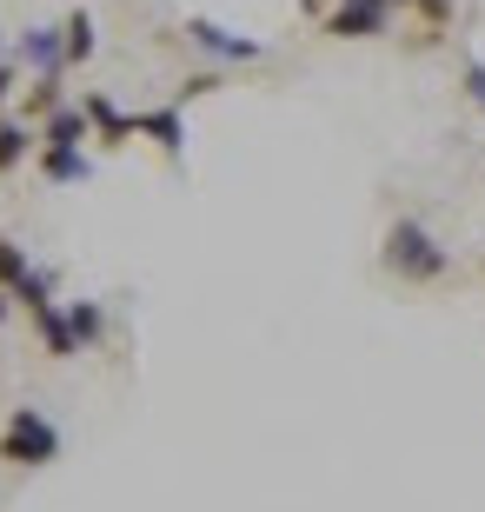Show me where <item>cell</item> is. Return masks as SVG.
I'll use <instances>...</instances> for the list:
<instances>
[{"label": "cell", "mask_w": 485, "mask_h": 512, "mask_svg": "<svg viewBox=\"0 0 485 512\" xmlns=\"http://www.w3.org/2000/svg\"><path fill=\"white\" fill-rule=\"evenodd\" d=\"M379 266H386L399 286H439L452 273V253L439 247V233L419 220V213H399L379 240Z\"/></svg>", "instance_id": "1"}, {"label": "cell", "mask_w": 485, "mask_h": 512, "mask_svg": "<svg viewBox=\"0 0 485 512\" xmlns=\"http://www.w3.org/2000/svg\"><path fill=\"white\" fill-rule=\"evenodd\" d=\"M60 453H67V439H60V426L40 413V406H14V413H7V426H0V466L40 473V466H54Z\"/></svg>", "instance_id": "2"}, {"label": "cell", "mask_w": 485, "mask_h": 512, "mask_svg": "<svg viewBox=\"0 0 485 512\" xmlns=\"http://www.w3.org/2000/svg\"><path fill=\"white\" fill-rule=\"evenodd\" d=\"M187 47H193V54H206L213 67H246V60H266V40L233 34V27H220V20H206V14L187 20Z\"/></svg>", "instance_id": "3"}, {"label": "cell", "mask_w": 485, "mask_h": 512, "mask_svg": "<svg viewBox=\"0 0 485 512\" xmlns=\"http://www.w3.org/2000/svg\"><path fill=\"white\" fill-rule=\"evenodd\" d=\"M319 34L326 40H379V34H392V7H379V0H339V7L319 14Z\"/></svg>", "instance_id": "4"}, {"label": "cell", "mask_w": 485, "mask_h": 512, "mask_svg": "<svg viewBox=\"0 0 485 512\" xmlns=\"http://www.w3.org/2000/svg\"><path fill=\"white\" fill-rule=\"evenodd\" d=\"M133 140H153V147L167 153L173 167L187 160V107H147V114H133Z\"/></svg>", "instance_id": "5"}, {"label": "cell", "mask_w": 485, "mask_h": 512, "mask_svg": "<svg viewBox=\"0 0 485 512\" xmlns=\"http://www.w3.org/2000/svg\"><path fill=\"white\" fill-rule=\"evenodd\" d=\"M80 114H87V133H94L100 147H127L133 140V114L113 107V94H80Z\"/></svg>", "instance_id": "6"}, {"label": "cell", "mask_w": 485, "mask_h": 512, "mask_svg": "<svg viewBox=\"0 0 485 512\" xmlns=\"http://www.w3.org/2000/svg\"><path fill=\"white\" fill-rule=\"evenodd\" d=\"M7 60H14L20 74H67V67H60V27H27Z\"/></svg>", "instance_id": "7"}, {"label": "cell", "mask_w": 485, "mask_h": 512, "mask_svg": "<svg viewBox=\"0 0 485 512\" xmlns=\"http://www.w3.org/2000/svg\"><path fill=\"white\" fill-rule=\"evenodd\" d=\"M94 54H100V27H94V14H87V7H74V14L60 20V67L74 74V67H87Z\"/></svg>", "instance_id": "8"}, {"label": "cell", "mask_w": 485, "mask_h": 512, "mask_svg": "<svg viewBox=\"0 0 485 512\" xmlns=\"http://www.w3.org/2000/svg\"><path fill=\"white\" fill-rule=\"evenodd\" d=\"M60 107H67V74H34L20 87V120H27V127H40V120L60 114Z\"/></svg>", "instance_id": "9"}, {"label": "cell", "mask_w": 485, "mask_h": 512, "mask_svg": "<svg viewBox=\"0 0 485 512\" xmlns=\"http://www.w3.org/2000/svg\"><path fill=\"white\" fill-rule=\"evenodd\" d=\"M40 180L47 187H80V180H94V160H87V147H40Z\"/></svg>", "instance_id": "10"}, {"label": "cell", "mask_w": 485, "mask_h": 512, "mask_svg": "<svg viewBox=\"0 0 485 512\" xmlns=\"http://www.w3.org/2000/svg\"><path fill=\"white\" fill-rule=\"evenodd\" d=\"M34 340L47 360H80V340H74V326H67V313H60V300L47 313H34Z\"/></svg>", "instance_id": "11"}, {"label": "cell", "mask_w": 485, "mask_h": 512, "mask_svg": "<svg viewBox=\"0 0 485 512\" xmlns=\"http://www.w3.org/2000/svg\"><path fill=\"white\" fill-rule=\"evenodd\" d=\"M34 133H40V147H87V140H94V133H87V114H80V100H67L60 114H47Z\"/></svg>", "instance_id": "12"}, {"label": "cell", "mask_w": 485, "mask_h": 512, "mask_svg": "<svg viewBox=\"0 0 485 512\" xmlns=\"http://www.w3.org/2000/svg\"><path fill=\"white\" fill-rule=\"evenodd\" d=\"M27 153H40V133L27 127L20 114H0V173H20Z\"/></svg>", "instance_id": "13"}, {"label": "cell", "mask_w": 485, "mask_h": 512, "mask_svg": "<svg viewBox=\"0 0 485 512\" xmlns=\"http://www.w3.org/2000/svg\"><path fill=\"white\" fill-rule=\"evenodd\" d=\"M54 293H60V273H54V266H34V273H27L7 300H14V313H27V320H34V313H47V306H54Z\"/></svg>", "instance_id": "14"}, {"label": "cell", "mask_w": 485, "mask_h": 512, "mask_svg": "<svg viewBox=\"0 0 485 512\" xmlns=\"http://www.w3.org/2000/svg\"><path fill=\"white\" fill-rule=\"evenodd\" d=\"M60 313H67V326H74L80 353H94V346L107 340V306L100 300H60Z\"/></svg>", "instance_id": "15"}, {"label": "cell", "mask_w": 485, "mask_h": 512, "mask_svg": "<svg viewBox=\"0 0 485 512\" xmlns=\"http://www.w3.org/2000/svg\"><path fill=\"white\" fill-rule=\"evenodd\" d=\"M27 273H34V260H27V247H20V240H7V233H0V286H7V293H14V286L27 280Z\"/></svg>", "instance_id": "16"}, {"label": "cell", "mask_w": 485, "mask_h": 512, "mask_svg": "<svg viewBox=\"0 0 485 512\" xmlns=\"http://www.w3.org/2000/svg\"><path fill=\"white\" fill-rule=\"evenodd\" d=\"M412 14H419L426 40H439V34L452 27V14H459V0H412Z\"/></svg>", "instance_id": "17"}, {"label": "cell", "mask_w": 485, "mask_h": 512, "mask_svg": "<svg viewBox=\"0 0 485 512\" xmlns=\"http://www.w3.org/2000/svg\"><path fill=\"white\" fill-rule=\"evenodd\" d=\"M20 87H27V74H20L14 60H0V114H7V107L20 100Z\"/></svg>", "instance_id": "18"}, {"label": "cell", "mask_w": 485, "mask_h": 512, "mask_svg": "<svg viewBox=\"0 0 485 512\" xmlns=\"http://www.w3.org/2000/svg\"><path fill=\"white\" fill-rule=\"evenodd\" d=\"M459 80H466V100L485 114V60H466V74H459Z\"/></svg>", "instance_id": "19"}, {"label": "cell", "mask_w": 485, "mask_h": 512, "mask_svg": "<svg viewBox=\"0 0 485 512\" xmlns=\"http://www.w3.org/2000/svg\"><path fill=\"white\" fill-rule=\"evenodd\" d=\"M14 320V300H7V286H0V326Z\"/></svg>", "instance_id": "20"}, {"label": "cell", "mask_w": 485, "mask_h": 512, "mask_svg": "<svg viewBox=\"0 0 485 512\" xmlns=\"http://www.w3.org/2000/svg\"><path fill=\"white\" fill-rule=\"evenodd\" d=\"M379 7H392V14H399V7H412V0H379Z\"/></svg>", "instance_id": "21"}, {"label": "cell", "mask_w": 485, "mask_h": 512, "mask_svg": "<svg viewBox=\"0 0 485 512\" xmlns=\"http://www.w3.org/2000/svg\"><path fill=\"white\" fill-rule=\"evenodd\" d=\"M0 60H7V34H0Z\"/></svg>", "instance_id": "22"}]
</instances>
